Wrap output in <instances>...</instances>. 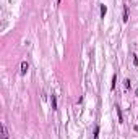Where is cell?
<instances>
[{
	"mask_svg": "<svg viewBox=\"0 0 138 139\" xmlns=\"http://www.w3.org/2000/svg\"><path fill=\"white\" fill-rule=\"evenodd\" d=\"M2 139H8V130H7L5 123H2Z\"/></svg>",
	"mask_w": 138,
	"mask_h": 139,
	"instance_id": "6da1fadb",
	"label": "cell"
},
{
	"mask_svg": "<svg viewBox=\"0 0 138 139\" xmlns=\"http://www.w3.org/2000/svg\"><path fill=\"white\" fill-rule=\"evenodd\" d=\"M28 70H29V65H28V62H21V74H26Z\"/></svg>",
	"mask_w": 138,
	"mask_h": 139,
	"instance_id": "7a4b0ae2",
	"label": "cell"
},
{
	"mask_svg": "<svg viewBox=\"0 0 138 139\" xmlns=\"http://www.w3.org/2000/svg\"><path fill=\"white\" fill-rule=\"evenodd\" d=\"M50 105H52V110H57V97L52 94V97H50Z\"/></svg>",
	"mask_w": 138,
	"mask_h": 139,
	"instance_id": "3957f363",
	"label": "cell"
},
{
	"mask_svg": "<svg viewBox=\"0 0 138 139\" xmlns=\"http://www.w3.org/2000/svg\"><path fill=\"white\" fill-rule=\"evenodd\" d=\"M128 21V8H127V5H123V23Z\"/></svg>",
	"mask_w": 138,
	"mask_h": 139,
	"instance_id": "277c9868",
	"label": "cell"
},
{
	"mask_svg": "<svg viewBox=\"0 0 138 139\" xmlns=\"http://www.w3.org/2000/svg\"><path fill=\"white\" fill-rule=\"evenodd\" d=\"M115 110H117V115H119V123H123V117H122V110H120V107L117 105L115 107Z\"/></svg>",
	"mask_w": 138,
	"mask_h": 139,
	"instance_id": "5b68a950",
	"label": "cell"
},
{
	"mask_svg": "<svg viewBox=\"0 0 138 139\" xmlns=\"http://www.w3.org/2000/svg\"><path fill=\"white\" fill-rule=\"evenodd\" d=\"M115 83H117V74H114V76H112V84H110V89H115Z\"/></svg>",
	"mask_w": 138,
	"mask_h": 139,
	"instance_id": "8992f818",
	"label": "cell"
},
{
	"mask_svg": "<svg viewBox=\"0 0 138 139\" xmlns=\"http://www.w3.org/2000/svg\"><path fill=\"white\" fill-rule=\"evenodd\" d=\"M106 13H107V8H106V5H101V16H102V18L106 16Z\"/></svg>",
	"mask_w": 138,
	"mask_h": 139,
	"instance_id": "52a82bcc",
	"label": "cell"
},
{
	"mask_svg": "<svg viewBox=\"0 0 138 139\" xmlns=\"http://www.w3.org/2000/svg\"><path fill=\"white\" fill-rule=\"evenodd\" d=\"M94 139H99V126H94Z\"/></svg>",
	"mask_w": 138,
	"mask_h": 139,
	"instance_id": "ba28073f",
	"label": "cell"
},
{
	"mask_svg": "<svg viewBox=\"0 0 138 139\" xmlns=\"http://www.w3.org/2000/svg\"><path fill=\"white\" fill-rule=\"evenodd\" d=\"M123 86H125V89H128V87H130V79H125V81H123Z\"/></svg>",
	"mask_w": 138,
	"mask_h": 139,
	"instance_id": "9c48e42d",
	"label": "cell"
},
{
	"mask_svg": "<svg viewBox=\"0 0 138 139\" xmlns=\"http://www.w3.org/2000/svg\"><path fill=\"white\" fill-rule=\"evenodd\" d=\"M133 65H135V66H138V58H136V57L133 58Z\"/></svg>",
	"mask_w": 138,
	"mask_h": 139,
	"instance_id": "30bf717a",
	"label": "cell"
},
{
	"mask_svg": "<svg viewBox=\"0 0 138 139\" xmlns=\"http://www.w3.org/2000/svg\"><path fill=\"white\" fill-rule=\"evenodd\" d=\"M60 2H62V0H57V5H58V3H60Z\"/></svg>",
	"mask_w": 138,
	"mask_h": 139,
	"instance_id": "8fae6325",
	"label": "cell"
}]
</instances>
